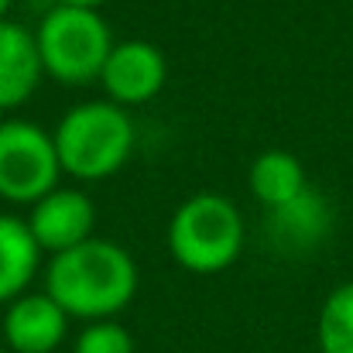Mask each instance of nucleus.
I'll return each mask as SVG.
<instances>
[{"label":"nucleus","mask_w":353,"mask_h":353,"mask_svg":"<svg viewBox=\"0 0 353 353\" xmlns=\"http://www.w3.org/2000/svg\"><path fill=\"white\" fill-rule=\"evenodd\" d=\"M141 285L134 254L107 236H90L79 247L52 254L45 268V292L69 319L100 323L117 319L134 302Z\"/></svg>","instance_id":"obj_1"},{"label":"nucleus","mask_w":353,"mask_h":353,"mask_svg":"<svg viewBox=\"0 0 353 353\" xmlns=\"http://www.w3.org/2000/svg\"><path fill=\"white\" fill-rule=\"evenodd\" d=\"M62 175L76 182H107L130 161L137 127L130 110L114 100H86L69 107L52 130Z\"/></svg>","instance_id":"obj_2"},{"label":"nucleus","mask_w":353,"mask_h":353,"mask_svg":"<svg viewBox=\"0 0 353 353\" xmlns=\"http://www.w3.org/2000/svg\"><path fill=\"white\" fill-rule=\"evenodd\" d=\"M243 216L234 199L220 192H196L168 220L165 243L172 261L192 274H220L243 250Z\"/></svg>","instance_id":"obj_3"},{"label":"nucleus","mask_w":353,"mask_h":353,"mask_svg":"<svg viewBox=\"0 0 353 353\" xmlns=\"http://www.w3.org/2000/svg\"><path fill=\"white\" fill-rule=\"evenodd\" d=\"M34 41L45 76H52L62 86L100 83V72L117 45L100 10L65 7V3H52L41 14Z\"/></svg>","instance_id":"obj_4"},{"label":"nucleus","mask_w":353,"mask_h":353,"mask_svg":"<svg viewBox=\"0 0 353 353\" xmlns=\"http://www.w3.org/2000/svg\"><path fill=\"white\" fill-rule=\"evenodd\" d=\"M62 165L52 130L21 117L0 120V199L10 206H34L59 189Z\"/></svg>","instance_id":"obj_5"},{"label":"nucleus","mask_w":353,"mask_h":353,"mask_svg":"<svg viewBox=\"0 0 353 353\" xmlns=\"http://www.w3.org/2000/svg\"><path fill=\"white\" fill-rule=\"evenodd\" d=\"M165 83H168V59L154 41H144V38L117 41L100 72L103 97L123 110L151 103L154 97H161Z\"/></svg>","instance_id":"obj_6"},{"label":"nucleus","mask_w":353,"mask_h":353,"mask_svg":"<svg viewBox=\"0 0 353 353\" xmlns=\"http://www.w3.org/2000/svg\"><path fill=\"white\" fill-rule=\"evenodd\" d=\"M28 230L41 254H62L69 247H79L83 240L97 236V206L83 189L59 185L48 196H41L34 206H28Z\"/></svg>","instance_id":"obj_7"},{"label":"nucleus","mask_w":353,"mask_h":353,"mask_svg":"<svg viewBox=\"0 0 353 353\" xmlns=\"http://www.w3.org/2000/svg\"><path fill=\"white\" fill-rule=\"evenodd\" d=\"M69 316L41 288L24 292L3 309V347L10 353H55L69 333Z\"/></svg>","instance_id":"obj_8"},{"label":"nucleus","mask_w":353,"mask_h":353,"mask_svg":"<svg viewBox=\"0 0 353 353\" xmlns=\"http://www.w3.org/2000/svg\"><path fill=\"white\" fill-rule=\"evenodd\" d=\"M333 234V206L319 189H305L292 203L268 210L264 236L278 254H309Z\"/></svg>","instance_id":"obj_9"},{"label":"nucleus","mask_w":353,"mask_h":353,"mask_svg":"<svg viewBox=\"0 0 353 353\" xmlns=\"http://www.w3.org/2000/svg\"><path fill=\"white\" fill-rule=\"evenodd\" d=\"M41 55L34 31L21 21H0V114L24 107L41 83Z\"/></svg>","instance_id":"obj_10"},{"label":"nucleus","mask_w":353,"mask_h":353,"mask_svg":"<svg viewBox=\"0 0 353 353\" xmlns=\"http://www.w3.org/2000/svg\"><path fill=\"white\" fill-rule=\"evenodd\" d=\"M41 268V247L28 230L24 216L0 213V305H10L24 292Z\"/></svg>","instance_id":"obj_11"},{"label":"nucleus","mask_w":353,"mask_h":353,"mask_svg":"<svg viewBox=\"0 0 353 353\" xmlns=\"http://www.w3.org/2000/svg\"><path fill=\"white\" fill-rule=\"evenodd\" d=\"M247 185L264 210H278V206L292 203L295 196H302L309 189V175H305L302 158H295L292 151L271 148V151H261L250 161Z\"/></svg>","instance_id":"obj_12"},{"label":"nucleus","mask_w":353,"mask_h":353,"mask_svg":"<svg viewBox=\"0 0 353 353\" xmlns=\"http://www.w3.org/2000/svg\"><path fill=\"white\" fill-rule=\"evenodd\" d=\"M316 343L319 353H353V278L336 285L316 319Z\"/></svg>","instance_id":"obj_13"},{"label":"nucleus","mask_w":353,"mask_h":353,"mask_svg":"<svg viewBox=\"0 0 353 353\" xmlns=\"http://www.w3.org/2000/svg\"><path fill=\"white\" fill-rule=\"evenodd\" d=\"M72 353H134V336L117 319L86 323L72 343Z\"/></svg>","instance_id":"obj_14"},{"label":"nucleus","mask_w":353,"mask_h":353,"mask_svg":"<svg viewBox=\"0 0 353 353\" xmlns=\"http://www.w3.org/2000/svg\"><path fill=\"white\" fill-rule=\"evenodd\" d=\"M55 3H65V7H83V10H100L107 0H55Z\"/></svg>","instance_id":"obj_15"},{"label":"nucleus","mask_w":353,"mask_h":353,"mask_svg":"<svg viewBox=\"0 0 353 353\" xmlns=\"http://www.w3.org/2000/svg\"><path fill=\"white\" fill-rule=\"evenodd\" d=\"M10 3H14V0H0V21L10 14Z\"/></svg>","instance_id":"obj_16"},{"label":"nucleus","mask_w":353,"mask_h":353,"mask_svg":"<svg viewBox=\"0 0 353 353\" xmlns=\"http://www.w3.org/2000/svg\"><path fill=\"white\" fill-rule=\"evenodd\" d=\"M0 353H10V350H7V347H0Z\"/></svg>","instance_id":"obj_17"}]
</instances>
